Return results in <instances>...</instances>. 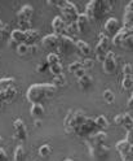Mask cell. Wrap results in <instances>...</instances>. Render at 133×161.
<instances>
[{"label":"cell","instance_id":"cell-13","mask_svg":"<svg viewBox=\"0 0 133 161\" xmlns=\"http://www.w3.org/2000/svg\"><path fill=\"white\" fill-rule=\"evenodd\" d=\"M66 26L67 24L62 19L61 16H56L52 21V30H53V34L58 35V36H62L66 35Z\"/></svg>","mask_w":133,"mask_h":161},{"label":"cell","instance_id":"cell-50","mask_svg":"<svg viewBox=\"0 0 133 161\" xmlns=\"http://www.w3.org/2000/svg\"><path fill=\"white\" fill-rule=\"evenodd\" d=\"M4 26H5V25H4L2 21H0V33H3V29H4Z\"/></svg>","mask_w":133,"mask_h":161},{"label":"cell","instance_id":"cell-30","mask_svg":"<svg viewBox=\"0 0 133 161\" xmlns=\"http://www.w3.org/2000/svg\"><path fill=\"white\" fill-rule=\"evenodd\" d=\"M80 31H79V27L76 25V22H71V24H67L66 26V35L70 36V38H73L75 35H78Z\"/></svg>","mask_w":133,"mask_h":161},{"label":"cell","instance_id":"cell-20","mask_svg":"<svg viewBox=\"0 0 133 161\" xmlns=\"http://www.w3.org/2000/svg\"><path fill=\"white\" fill-rule=\"evenodd\" d=\"M26 33V44L27 46H33V44H36V40L39 39V31L35 29H30L27 30Z\"/></svg>","mask_w":133,"mask_h":161},{"label":"cell","instance_id":"cell-42","mask_svg":"<svg viewBox=\"0 0 133 161\" xmlns=\"http://www.w3.org/2000/svg\"><path fill=\"white\" fill-rule=\"evenodd\" d=\"M0 161H8V155L5 152V149L0 147Z\"/></svg>","mask_w":133,"mask_h":161},{"label":"cell","instance_id":"cell-9","mask_svg":"<svg viewBox=\"0 0 133 161\" xmlns=\"http://www.w3.org/2000/svg\"><path fill=\"white\" fill-rule=\"evenodd\" d=\"M120 22L118 21V18L115 17H110L106 19V22L104 24V33L106 34V36L109 38H112V36H115L118 33H119V30H120Z\"/></svg>","mask_w":133,"mask_h":161},{"label":"cell","instance_id":"cell-8","mask_svg":"<svg viewBox=\"0 0 133 161\" xmlns=\"http://www.w3.org/2000/svg\"><path fill=\"white\" fill-rule=\"evenodd\" d=\"M106 140H107V134L105 131H97L93 135H90L88 139H85V144L88 146V149H90L106 144Z\"/></svg>","mask_w":133,"mask_h":161},{"label":"cell","instance_id":"cell-33","mask_svg":"<svg viewBox=\"0 0 133 161\" xmlns=\"http://www.w3.org/2000/svg\"><path fill=\"white\" fill-rule=\"evenodd\" d=\"M56 87H64L66 83H67V79L65 77V74H61V75H57L53 78V82H52Z\"/></svg>","mask_w":133,"mask_h":161},{"label":"cell","instance_id":"cell-25","mask_svg":"<svg viewBox=\"0 0 133 161\" xmlns=\"http://www.w3.org/2000/svg\"><path fill=\"white\" fill-rule=\"evenodd\" d=\"M121 127H124L127 131L133 130V117L129 113H123V125Z\"/></svg>","mask_w":133,"mask_h":161},{"label":"cell","instance_id":"cell-1","mask_svg":"<svg viewBox=\"0 0 133 161\" xmlns=\"http://www.w3.org/2000/svg\"><path fill=\"white\" fill-rule=\"evenodd\" d=\"M56 90L57 87L53 83H35L28 87L26 97L31 104H42L44 100H48L54 95Z\"/></svg>","mask_w":133,"mask_h":161},{"label":"cell","instance_id":"cell-34","mask_svg":"<svg viewBox=\"0 0 133 161\" xmlns=\"http://www.w3.org/2000/svg\"><path fill=\"white\" fill-rule=\"evenodd\" d=\"M80 69H83V64H81V61H73L67 66L69 73H71V74H75L78 70H80Z\"/></svg>","mask_w":133,"mask_h":161},{"label":"cell","instance_id":"cell-22","mask_svg":"<svg viewBox=\"0 0 133 161\" xmlns=\"http://www.w3.org/2000/svg\"><path fill=\"white\" fill-rule=\"evenodd\" d=\"M88 22H89V19L85 16V13H80L79 17H78V19H76V25L79 27V31L80 33H83V31H85V30H87Z\"/></svg>","mask_w":133,"mask_h":161},{"label":"cell","instance_id":"cell-36","mask_svg":"<svg viewBox=\"0 0 133 161\" xmlns=\"http://www.w3.org/2000/svg\"><path fill=\"white\" fill-rule=\"evenodd\" d=\"M123 77H133V65L132 64H124L121 68Z\"/></svg>","mask_w":133,"mask_h":161},{"label":"cell","instance_id":"cell-7","mask_svg":"<svg viewBox=\"0 0 133 161\" xmlns=\"http://www.w3.org/2000/svg\"><path fill=\"white\" fill-rule=\"evenodd\" d=\"M74 51H76V42L70 38L67 35H62L59 36V42H58V47H57V53L62 55V56H69L70 53H73Z\"/></svg>","mask_w":133,"mask_h":161},{"label":"cell","instance_id":"cell-2","mask_svg":"<svg viewBox=\"0 0 133 161\" xmlns=\"http://www.w3.org/2000/svg\"><path fill=\"white\" fill-rule=\"evenodd\" d=\"M112 9V4L109 0H90L85 7V16L89 21H101L106 14H109Z\"/></svg>","mask_w":133,"mask_h":161},{"label":"cell","instance_id":"cell-27","mask_svg":"<svg viewBox=\"0 0 133 161\" xmlns=\"http://www.w3.org/2000/svg\"><path fill=\"white\" fill-rule=\"evenodd\" d=\"M133 91V77H123L121 79V91Z\"/></svg>","mask_w":133,"mask_h":161},{"label":"cell","instance_id":"cell-44","mask_svg":"<svg viewBox=\"0 0 133 161\" xmlns=\"http://www.w3.org/2000/svg\"><path fill=\"white\" fill-rule=\"evenodd\" d=\"M125 140H127V142H128L130 146H133V130H130V131H127Z\"/></svg>","mask_w":133,"mask_h":161},{"label":"cell","instance_id":"cell-41","mask_svg":"<svg viewBox=\"0 0 133 161\" xmlns=\"http://www.w3.org/2000/svg\"><path fill=\"white\" fill-rule=\"evenodd\" d=\"M39 51V46L38 44H33V46H28V53L31 55H36Z\"/></svg>","mask_w":133,"mask_h":161},{"label":"cell","instance_id":"cell-51","mask_svg":"<svg viewBox=\"0 0 133 161\" xmlns=\"http://www.w3.org/2000/svg\"><path fill=\"white\" fill-rule=\"evenodd\" d=\"M3 36H4V34H3V33H0V40L3 39Z\"/></svg>","mask_w":133,"mask_h":161},{"label":"cell","instance_id":"cell-10","mask_svg":"<svg viewBox=\"0 0 133 161\" xmlns=\"http://www.w3.org/2000/svg\"><path fill=\"white\" fill-rule=\"evenodd\" d=\"M89 153H90V157L96 161H106L110 156V148H109V146L104 144V146H100V147L90 148Z\"/></svg>","mask_w":133,"mask_h":161},{"label":"cell","instance_id":"cell-39","mask_svg":"<svg viewBox=\"0 0 133 161\" xmlns=\"http://www.w3.org/2000/svg\"><path fill=\"white\" fill-rule=\"evenodd\" d=\"M83 68L85 69V70H89V69H92L93 68V65H95V61H93V58H90V57H85L84 60H83Z\"/></svg>","mask_w":133,"mask_h":161},{"label":"cell","instance_id":"cell-53","mask_svg":"<svg viewBox=\"0 0 133 161\" xmlns=\"http://www.w3.org/2000/svg\"><path fill=\"white\" fill-rule=\"evenodd\" d=\"M2 140H3V138H2V135H0V144H2Z\"/></svg>","mask_w":133,"mask_h":161},{"label":"cell","instance_id":"cell-18","mask_svg":"<svg viewBox=\"0 0 133 161\" xmlns=\"http://www.w3.org/2000/svg\"><path fill=\"white\" fill-rule=\"evenodd\" d=\"M30 114H31V117L34 119H42V117L44 116L43 104H39V103L31 104V107H30Z\"/></svg>","mask_w":133,"mask_h":161},{"label":"cell","instance_id":"cell-37","mask_svg":"<svg viewBox=\"0 0 133 161\" xmlns=\"http://www.w3.org/2000/svg\"><path fill=\"white\" fill-rule=\"evenodd\" d=\"M17 53H18L19 56H25V55H27V53H28V46H27L26 43L19 44V46L17 47Z\"/></svg>","mask_w":133,"mask_h":161},{"label":"cell","instance_id":"cell-29","mask_svg":"<svg viewBox=\"0 0 133 161\" xmlns=\"http://www.w3.org/2000/svg\"><path fill=\"white\" fill-rule=\"evenodd\" d=\"M25 148L22 144H18L14 149V155H13V160L14 161H23L25 160Z\"/></svg>","mask_w":133,"mask_h":161},{"label":"cell","instance_id":"cell-49","mask_svg":"<svg viewBox=\"0 0 133 161\" xmlns=\"http://www.w3.org/2000/svg\"><path fill=\"white\" fill-rule=\"evenodd\" d=\"M34 126L35 127H40V126H42V119H35L34 121Z\"/></svg>","mask_w":133,"mask_h":161},{"label":"cell","instance_id":"cell-52","mask_svg":"<svg viewBox=\"0 0 133 161\" xmlns=\"http://www.w3.org/2000/svg\"><path fill=\"white\" fill-rule=\"evenodd\" d=\"M64 161H74V160H73V158H65Z\"/></svg>","mask_w":133,"mask_h":161},{"label":"cell","instance_id":"cell-17","mask_svg":"<svg viewBox=\"0 0 133 161\" xmlns=\"http://www.w3.org/2000/svg\"><path fill=\"white\" fill-rule=\"evenodd\" d=\"M76 52L80 56H89L92 53V47L84 40H76Z\"/></svg>","mask_w":133,"mask_h":161},{"label":"cell","instance_id":"cell-16","mask_svg":"<svg viewBox=\"0 0 133 161\" xmlns=\"http://www.w3.org/2000/svg\"><path fill=\"white\" fill-rule=\"evenodd\" d=\"M115 149L118 151V153L120 155V157H121V160L124 161L127 157H128V155H129V149H130V144L127 142L125 139H123V140H120V142H118L116 144H115Z\"/></svg>","mask_w":133,"mask_h":161},{"label":"cell","instance_id":"cell-6","mask_svg":"<svg viewBox=\"0 0 133 161\" xmlns=\"http://www.w3.org/2000/svg\"><path fill=\"white\" fill-rule=\"evenodd\" d=\"M100 131L97 129V125H96V121L95 118H90V117H87V119L81 124L78 129L74 135L79 136V138H84V139H88L90 135H93L95 133Z\"/></svg>","mask_w":133,"mask_h":161},{"label":"cell","instance_id":"cell-21","mask_svg":"<svg viewBox=\"0 0 133 161\" xmlns=\"http://www.w3.org/2000/svg\"><path fill=\"white\" fill-rule=\"evenodd\" d=\"M16 83V79L13 77H5L0 78V91H5V90L13 87Z\"/></svg>","mask_w":133,"mask_h":161},{"label":"cell","instance_id":"cell-11","mask_svg":"<svg viewBox=\"0 0 133 161\" xmlns=\"http://www.w3.org/2000/svg\"><path fill=\"white\" fill-rule=\"evenodd\" d=\"M116 66H118L116 55L112 52V51H110V52L106 55L105 61L102 63V70H104L106 74H114L115 70H116Z\"/></svg>","mask_w":133,"mask_h":161},{"label":"cell","instance_id":"cell-46","mask_svg":"<svg viewBox=\"0 0 133 161\" xmlns=\"http://www.w3.org/2000/svg\"><path fill=\"white\" fill-rule=\"evenodd\" d=\"M5 103V95H4V91H0V108H2Z\"/></svg>","mask_w":133,"mask_h":161},{"label":"cell","instance_id":"cell-15","mask_svg":"<svg viewBox=\"0 0 133 161\" xmlns=\"http://www.w3.org/2000/svg\"><path fill=\"white\" fill-rule=\"evenodd\" d=\"M33 14H34V8H33V5H30V4H25V5H23V7L18 11L17 17H18V21L31 22Z\"/></svg>","mask_w":133,"mask_h":161},{"label":"cell","instance_id":"cell-40","mask_svg":"<svg viewBox=\"0 0 133 161\" xmlns=\"http://www.w3.org/2000/svg\"><path fill=\"white\" fill-rule=\"evenodd\" d=\"M47 70H49V65L47 64V61L39 63V64L36 65V72H38V73H45Z\"/></svg>","mask_w":133,"mask_h":161},{"label":"cell","instance_id":"cell-47","mask_svg":"<svg viewBox=\"0 0 133 161\" xmlns=\"http://www.w3.org/2000/svg\"><path fill=\"white\" fill-rule=\"evenodd\" d=\"M127 107H128V108H130V109H133V91H132V95H130V97L128 99Z\"/></svg>","mask_w":133,"mask_h":161},{"label":"cell","instance_id":"cell-24","mask_svg":"<svg viewBox=\"0 0 133 161\" xmlns=\"http://www.w3.org/2000/svg\"><path fill=\"white\" fill-rule=\"evenodd\" d=\"M95 121H96L97 129L100 130V131H104L105 129H107V127H109V119H107V118H106V116H104V114L97 116V117L95 118Z\"/></svg>","mask_w":133,"mask_h":161},{"label":"cell","instance_id":"cell-26","mask_svg":"<svg viewBox=\"0 0 133 161\" xmlns=\"http://www.w3.org/2000/svg\"><path fill=\"white\" fill-rule=\"evenodd\" d=\"M47 64L49 66H52V65H57V64H61V58H59V55L57 52H49L47 55Z\"/></svg>","mask_w":133,"mask_h":161},{"label":"cell","instance_id":"cell-4","mask_svg":"<svg viewBox=\"0 0 133 161\" xmlns=\"http://www.w3.org/2000/svg\"><path fill=\"white\" fill-rule=\"evenodd\" d=\"M87 119V116L83 110H70L66 114L65 119H64V129L67 134H75L76 129L84 122Z\"/></svg>","mask_w":133,"mask_h":161},{"label":"cell","instance_id":"cell-3","mask_svg":"<svg viewBox=\"0 0 133 161\" xmlns=\"http://www.w3.org/2000/svg\"><path fill=\"white\" fill-rule=\"evenodd\" d=\"M49 5H57L61 11V17L62 19L66 22V24H71V22H76V19L79 17V11L78 8L74 3L69 2V0H53V2H50L48 0L47 2Z\"/></svg>","mask_w":133,"mask_h":161},{"label":"cell","instance_id":"cell-45","mask_svg":"<svg viewBox=\"0 0 133 161\" xmlns=\"http://www.w3.org/2000/svg\"><path fill=\"white\" fill-rule=\"evenodd\" d=\"M85 74H87V70H85V69L83 68V69H80V70H78V72H76V73H75L74 75H75V77H76L78 79H80L81 77H84Z\"/></svg>","mask_w":133,"mask_h":161},{"label":"cell","instance_id":"cell-12","mask_svg":"<svg viewBox=\"0 0 133 161\" xmlns=\"http://www.w3.org/2000/svg\"><path fill=\"white\" fill-rule=\"evenodd\" d=\"M13 127H14L13 138H14V139H18V140H21V142H25L26 138H27V130H26V125H25L23 121H22L21 118L14 119Z\"/></svg>","mask_w":133,"mask_h":161},{"label":"cell","instance_id":"cell-32","mask_svg":"<svg viewBox=\"0 0 133 161\" xmlns=\"http://www.w3.org/2000/svg\"><path fill=\"white\" fill-rule=\"evenodd\" d=\"M102 97H104V100L107 104H112L115 102V95H114V92H112L110 88H106L105 91L102 92Z\"/></svg>","mask_w":133,"mask_h":161},{"label":"cell","instance_id":"cell-31","mask_svg":"<svg viewBox=\"0 0 133 161\" xmlns=\"http://www.w3.org/2000/svg\"><path fill=\"white\" fill-rule=\"evenodd\" d=\"M38 153H39L40 157L47 158L50 153H52V147H50L49 144H43V146H40L39 149H38Z\"/></svg>","mask_w":133,"mask_h":161},{"label":"cell","instance_id":"cell-38","mask_svg":"<svg viewBox=\"0 0 133 161\" xmlns=\"http://www.w3.org/2000/svg\"><path fill=\"white\" fill-rule=\"evenodd\" d=\"M121 48H123V49H127V51H133V35L129 36V38L125 40V42L123 43Z\"/></svg>","mask_w":133,"mask_h":161},{"label":"cell","instance_id":"cell-43","mask_svg":"<svg viewBox=\"0 0 133 161\" xmlns=\"http://www.w3.org/2000/svg\"><path fill=\"white\" fill-rule=\"evenodd\" d=\"M114 122H115L118 126H121V125H123V113H119L118 116H115Z\"/></svg>","mask_w":133,"mask_h":161},{"label":"cell","instance_id":"cell-23","mask_svg":"<svg viewBox=\"0 0 133 161\" xmlns=\"http://www.w3.org/2000/svg\"><path fill=\"white\" fill-rule=\"evenodd\" d=\"M78 85H79L80 88L88 90L92 85H93V79H92V77L89 74H85L84 77H81L80 79H78Z\"/></svg>","mask_w":133,"mask_h":161},{"label":"cell","instance_id":"cell-5","mask_svg":"<svg viewBox=\"0 0 133 161\" xmlns=\"http://www.w3.org/2000/svg\"><path fill=\"white\" fill-rule=\"evenodd\" d=\"M110 43H111L110 38L106 36L104 31L98 34V43L95 47V56H96V60L101 64L105 61L106 55L110 52Z\"/></svg>","mask_w":133,"mask_h":161},{"label":"cell","instance_id":"cell-35","mask_svg":"<svg viewBox=\"0 0 133 161\" xmlns=\"http://www.w3.org/2000/svg\"><path fill=\"white\" fill-rule=\"evenodd\" d=\"M49 72L52 73L54 77H57V75H61V74H64V66L61 65V64H57V65H52V66H49Z\"/></svg>","mask_w":133,"mask_h":161},{"label":"cell","instance_id":"cell-14","mask_svg":"<svg viewBox=\"0 0 133 161\" xmlns=\"http://www.w3.org/2000/svg\"><path fill=\"white\" fill-rule=\"evenodd\" d=\"M58 42H59V36L53 33L47 34L45 36L42 38V46L47 49H57Z\"/></svg>","mask_w":133,"mask_h":161},{"label":"cell","instance_id":"cell-48","mask_svg":"<svg viewBox=\"0 0 133 161\" xmlns=\"http://www.w3.org/2000/svg\"><path fill=\"white\" fill-rule=\"evenodd\" d=\"M8 44L11 46V47H13V48H16V49H17V47H18V44L14 42V40H12V39H9V40H8Z\"/></svg>","mask_w":133,"mask_h":161},{"label":"cell","instance_id":"cell-28","mask_svg":"<svg viewBox=\"0 0 133 161\" xmlns=\"http://www.w3.org/2000/svg\"><path fill=\"white\" fill-rule=\"evenodd\" d=\"M4 95H5V103H7V104L12 103L13 100L16 99V96H17V88L13 86V87H11V88L5 90V91H4Z\"/></svg>","mask_w":133,"mask_h":161},{"label":"cell","instance_id":"cell-19","mask_svg":"<svg viewBox=\"0 0 133 161\" xmlns=\"http://www.w3.org/2000/svg\"><path fill=\"white\" fill-rule=\"evenodd\" d=\"M9 35H11V36H9V39L14 40V42H16L18 46L26 42V33L22 31L21 29H14V30H12V33L9 34Z\"/></svg>","mask_w":133,"mask_h":161}]
</instances>
